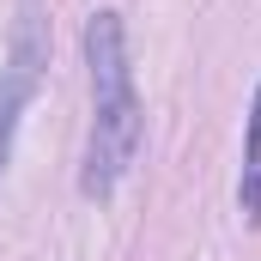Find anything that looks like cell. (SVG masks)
I'll list each match as a JSON object with an SVG mask.
<instances>
[{
	"label": "cell",
	"instance_id": "cell-1",
	"mask_svg": "<svg viewBox=\"0 0 261 261\" xmlns=\"http://www.w3.org/2000/svg\"><path fill=\"white\" fill-rule=\"evenodd\" d=\"M85 73H91V122L79 158V195L110 200L140 158V85H134L128 24L116 6H97L85 18Z\"/></svg>",
	"mask_w": 261,
	"mask_h": 261
},
{
	"label": "cell",
	"instance_id": "cell-2",
	"mask_svg": "<svg viewBox=\"0 0 261 261\" xmlns=\"http://www.w3.org/2000/svg\"><path fill=\"white\" fill-rule=\"evenodd\" d=\"M43 67H49V18H43V0H18L6 67H0V176L12 164L18 122H24V110H31L37 85H43Z\"/></svg>",
	"mask_w": 261,
	"mask_h": 261
},
{
	"label": "cell",
	"instance_id": "cell-3",
	"mask_svg": "<svg viewBox=\"0 0 261 261\" xmlns=\"http://www.w3.org/2000/svg\"><path fill=\"white\" fill-rule=\"evenodd\" d=\"M237 213L243 225H261V85L249 103V140H243V170H237Z\"/></svg>",
	"mask_w": 261,
	"mask_h": 261
}]
</instances>
